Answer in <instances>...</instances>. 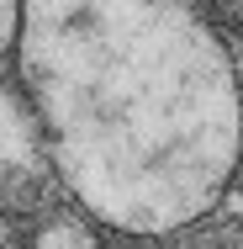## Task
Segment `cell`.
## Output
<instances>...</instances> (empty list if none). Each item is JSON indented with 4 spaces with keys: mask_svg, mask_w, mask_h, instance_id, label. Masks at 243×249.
Listing matches in <instances>:
<instances>
[{
    "mask_svg": "<svg viewBox=\"0 0 243 249\" xmlns=\"http://www.w3.org/2000/svg\"><path fill=\"white\" fill-rule=\"evenodd\" d=\"M16 64L53 175L96 223L164 239L222 207L243 74L191 0H21Z\"/></svg>",
    "mask_w": 243,
    "mask_h": 249,
    "instance_id": "obj_1",
    "label": "cell"
},
{
    "mask_svg": "<svg viewBox=\"0 0 243 249\" xmlns=\"http://www.w3.org/2000/svg\"><path fill=\"white\" fill-rule=\"evenodd\" d=\"M53 191V154L32 106L0 85V223L37 212Z\"/></svg>",
    "mask_w": 243,
    "mask_h": 249,
    "instance_id": "obj_2",
    "label": "cell"
},
{
    "mask_svg": "<svg viewBox=\"0 0 243 249\" xmlns=\"http://www.w3.org/2000/svg\"><path fill=\"white\" fill-rule=\"evenodd\" d=\"M32 249H100V239H96V228L80 223V217H53L48 228H37Z\"/></svg>",
    "mask_w": 243,
    "mask_h": 249,
    "instance_id": "obj_3",
    "label": "cell"
},
{
    "mask_svg": "<svg viewBox=\"0 0 243 249\" xmlns=\"http://www.w3.org/2000/svg\"><path fill=\"white\" fill-rule=\"evenodd\" d=\"M21 37V0H0V58L16 48Z\"/></svg>",
    "mask_w": 243,
    "mask_h": 249,
    "instance_id": "obj_4",
    "label": "cell"
}]
</instances>
